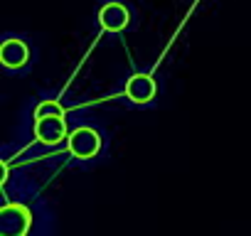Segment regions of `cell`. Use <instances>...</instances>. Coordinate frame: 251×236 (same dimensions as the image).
I'll use <instances>...</instances> for the list:
<instances>
[{"mask_svg": "<svg viewBox=\"0 0 251 236\" xmlns=\"http://www.w3.org/2000/svg\"><path fill=\"white\" fill-rule=\"evenodd\" d=\"M101 150H103V133L96 126H76L67 138V153L79 163L96 160Z\"/></svg>", "mask_w": 251, "mask_h": 236, "instance_id": "4", "label": "cell"}, {"mask_svg": "<svg viewBox=\"0 0 251 236\" xmlns=\"http://www.w3.org/2000/svg\"><path fill=\"white\" fill-rule=\"evenodd\" d=\"M47 113H67V108L62 106L59 98L47 96V98H42V101L35 103V108H32V118H37V116H47Z\"/></svg>", "mask_w": 251, "mask_h": 236, "instance_id": "7", "label": "cell"}, {"mask_svg": "<svg viewBox=\"0 0 251 236\" xmlns=\"http://www.w3.org/2000/svg\"><path fill=\"white\" fill-rule=\"evenodd\" d=\"M30 229V212L23 204H5L0 212V231L3 236H25Z\"/></svg>", "mask_w": 251, "mask_h": 236, "instance_id": "6", "label": "cell"}, {"mask_svg": "<svg viewBox=\"0 0 251 236\" xmlns=\"http://www.w3.org/2000/svg\"><path fill=\"white\" fill-rule=\"evenodd\" d=\"M69 133L72 131L67 123V113H47V116L32 118V136L40 145L57 148V145L67 143Z\"/></svg>", "mask_w": 251, "mask_h": 236, "instance_id": "5", "label": "cell"}, {"mask_svg": "<svg viewBox=\"0 0 251 236\" xmlns=\"http://www.w3.org/2000/svg\"><path fill=\"white\" fill-rule=\"evenodd\" d=\"M94 25L101 35H123L133 27V10L123 0H103L94 13Z\"/></svg>", "mask_w": 251, "mask_h": 236, "instance_id": "3", "label": "cell"}, {"mask_svg": "<svg viewBox=\"0 0 251 236\" xmlns=\"http://www.w3.org/2000/svg\"><path fill=\"white\" fill-rule=\"evenodd\" d=\"M35 64V47L30 37L18 32H5L0 40V67L10 76L27 74Z\"/></svg>", "mask_w": 251, "mask_h": 236, "instance_id": "1", "label": "cell"}, {"mask_svg": "<svg viewBox=\"0 0 251 236\" xmlns=\"http://www.w3.org/2000/svg\"><path fill=\"white\" fill-rule=\"evenodd\" d=\"M121 98L131 108H151L160 98V81L153 71H133L123 79Z\"/></svg>", "mask_w": 251, "mask_h": 236, "instance_id": "2", "label": "cell"}]
</instances>
